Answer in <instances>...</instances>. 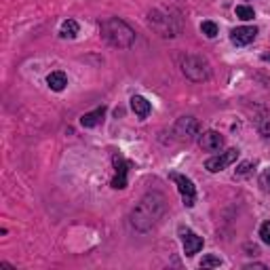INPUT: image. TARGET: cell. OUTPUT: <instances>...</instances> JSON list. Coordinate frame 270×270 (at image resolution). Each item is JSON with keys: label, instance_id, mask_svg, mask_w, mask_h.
Here are the masks:
<instances>
[{"label": "cell", "instance_id": "obj_18", "mask_svg": "<svg viewBox=\"0 0 270 270\" xmlns=\"http://www.w3.org/2000/svg\"><path fill=\"white\" fill-rule=\"evenodd\" d=\"M259 186H262L266 192H270V169H264L262 175H259Z\"/></svg>", "mask_w": 270, "mask_h": 270}, {"label": "cell", "instance_id": "obj_1", "mask_svg": "<svg viewBox=\"0 0 270 270\" xmlns=\"http://www.w3.org/2000/svg\"><path fill=\"white\" fill-rule=\"evenodd\" d=\"M163 213H165V196L161 192H150L131 211V226L139 232H146L161 219Z\"/></svg>", "mask_w": 270, "mask_h": 270}, {"label": "cell", "instance_id": "obj_8", "mask_svg": "<svg viewBox=\"0 0 270 270\" xmlns=\"http://www.w3.org/2000/svg\"><path fill=\"white\" fill-rule=\"evenodd\" d=\"M179 234H182V245H184V253L188 257L196 255L203 249V238L194 234L190 228H179Z\"/></svg>", "mask_w": 270, "mask_h": 270}, {"label": "cell", "instance_id": "obj_11", "mask_svg": "<svg viewBox=\"0 0 270 270\" xmlns=\"http://www.w3.org/2000/svg\"><path fill=\"white\" fill-rule=\"evenodd\" d=\"M131 108H133V112L139 116V118H146L150 114V110H152V106H150V102L146 97L142 95H133L131 97Z\"/></svg>", "mask_w": 270, "mask_h": 270}, {"label": "cell", "instance_id": "obj_5", "mask_svg": "<svg viewBox=\"0 0 270 270\" xmlns=\"http://www.w3.org/2000/svg\"><path fill=\"white\" fill-rule=\"evenodd\" d=\"M236 158H238V148H230V150H226L224 154L207 158V161H205V169H207V171H211V173L224 171V169H226L228 165H232Z\"/></svg>", "mask_w": 270, "mask_h": 270}, {"label": "cell", "instance_id": "obj_15", "mask_svg": "<svg viewBox=\"0 0 270 270\" xmlns=\"http://www.w3.org/2000/svg\"><path fill=\"white\" fill-rule=\"evenodd\" d=\"M236 17H238V19H243V22H249V19H253V17H255V13H253V9H251V7L238 5V7H236Z\"/></svg>", "mask_w": 270, "mask_h": 270}, {"label": "cell", "instance_id": "obj_3", "mask_svg": "<svg viewBox=\"0 0 270 270\" xmlns=\"http://www.w3.org/2000/svg\"><path fill=\"white\" fill-rule=\"evenodd\" d=\"M182 72L192 83H203L211 76V68H209L207 59L201 55H186L182 59Z\"/></svg>", "mask_w": 270, "mask_h": 270}, {"label": "cell", "instance_id": "obj_12", "mask_svg": "<svg viewBox=\"0 0 270 270\" xmlns=\"http://www.w3.org/2000/svg\"><path fill=\"white\" fill-rule=\"evenodd\" d=\"M47 85H49V89L51 91H64L66 89V85H68V76L64 74V72H51L47 76Z\"/></svg>", "mask_w": 270, "mask_h": 270}, {"label": "cell", "instance_id": "obj_14", "mask_svg": "<svg viewBox=\"0 0 270 270\" xmlns=\"http://www.w3.org/2000/svg\"><path fill=\"white\" fill-rule=\"evenodd\" d=\"M78 34V24L74 22V19H66V22L62 24V30H59V36L62 38H76Z\"/></svg>", "mask_w": 270, "mask_h": 270}, {"label": "cell", "instance_id": "obj_22", "mask_svg": "<svg viewBox=\"0 0 270 270\" xmlns=\"http://www.w3.org/2000/svg\"><path fill=\"white\" fill-rule=\"evenodd\" d=\"M262 59H264V62H270V55H262Z\"/></svg>", "mask_w": 270, "mask_h": 270}, {"label": "cell", "instance_id": "obj_2", "mask_svg": "<svg viewBox=\"0 0 270 270\" xmlns=\"http://www.w3.org/2000/svg\"><path fill=\"white\" fill-rule=\"evenodd\" d=\"M99 30H102V38L112 47L129 49L135 43V32L118 17H110V19H106V22H102Z\"/></svg>", "mask_w": 270, "mask_h": 270}, {"label": "cell", "instance_id": "obj_4", "mask_svg": "<svg viewBox=\"0 0 270 270\" xmlns=\"http://www.w3.org/2000/svg\"><path fill=\"white\" fill-rule=\"evenodd\" d=\"M169 177H171L173 182L177 184V190H179V194H182V203H184L188 209L194 207V203H196V188H194V184H192V179L186 177V175H182V173H171Z\"/></svg>", "mask_w": 270, "mask_h": 270}, {"label": "cell", "instance_id": "obj_20", "mask_svg": "<svg viewBox=\"0 0 270 270\" xmlns=\"http://www.w3.org/2000/svg\"><path fill=\"white\" fill-rule=\"evenodd\" d=\"M249 171H251V163H241V165H238V169H236L238 175H247Z\"/></svg>", "mask_w": 270, "mask_h": 270}, {"label": "cell", "instance_id": "obj_16", "mask_svg": "<svg viewBox=\"0 0 270 270\" xmlns=\"http://www.w3.org/2000/svg\"><path fill=\"white\" fill-rule=\"evenodd\" d=\"M198 266H201V268H219V266H222V259H219L217 255H205Z\"/></svg>", "mask_w": 270, "mask_h": 270}, {"label": "cell", "instance_id": "obj_21", "mask_svg": "<svg viewBox=\"0 0 270 270\" xmlns=\"http://www.w3.org/2000/svg\"><path fill=\"white\" fill-rule=\"evenodd\" d=\"M245 268H266V264H247Z\"/></svg>", "mask_w": 270, "mask_h": 270}, {"label": "cell", "instance_id": "obj_19", "mask_svg": "<svg viewBox=\"0 0 270 270\" xmlns=\"http://www.w3.org/2000/svg\"><path fill=\"white\" fill-rule=\"evenodd\" d=\"M259 236H262V241L266 245H270V222H264L259 226Z\"/></svg>", "mask_w": 270, "mask_h": 270}, {"label": "cell", "instance_id": "obj_13", "mask_svg": "<svg viewBox=\"0 0 270 270\" xmlns=\"http://www.w3.org/2000/svg\"><path fill=\"white\" fill-rule=\"evenodd\" d=\"M104 114H106V108H104V106L97 108V110H93V112H87V114H83V118H81V125L87 127V129H91V127H95V125L102 123Z\"/></svg>", "mask_w": 270, "mask_h": 270}, {"label": "cell", "instance_id": "obj_10", "mask_svg": "<svg viewBox=\"0 0 270 270\" xmlns=\"http://www.w3.org/2000/svg\"><path fill=\"white\" fill-rule=\"evenodd\" d=\"M198 146L207 152H219L224 148V137L217 131H205L201 137H198Z\"/></svg>", "mask_w": 270, "mask_h": 270}, {"label": "cell", "instance_id": "obj_9", "mask_svg": "<svg viewBox=\"0 0 270 270\" xmlns=\"http://www.w3.org/2000/svg\"><path fill=\"white\" fill-rule=\"evenodd\" d=\"M257 36V30L251 28V26H241V28H234L232 32H230V41H232L236 47H247L255 41Z\"/></svg>", "mask_w": 270, "mask_h": 270}, {"label": "cell", "instance_id": "obj_6", "mask_svg": "<svg viewBox=\"0 0 270 270\" xmlns=\"http://www.w3.org/2000/svg\"><path fill=\"white\" fill-rule=\"evenodd\" d=\"M112 163H114V167H116V175H114V179H112V188L123 190V188H127V173H129V169L133 167V163L127 161V158H125L121 152H114Z\"/></svg>", "mask_w": 270, "mask_h": 270}, {"label": "cell", "instance_id": "obj_7", "mask_svg": "<svg viewBox=\"0 0 270 270\" xmlns=\"http://www.w3.org/2000/svg\"><path fill=\"white\" fill-rule=\"evenodd\" d=\"M175 135L182 139V142H192L198 135V121L194 116H182L175 123Z\"/></svg>", "mask_w": 270, "mask_h": 270}, {"label": "cell", "instance_id": "obj_17", "mask_svg": "<svg viewBox=\"0 0 270 270\" xmlns=\"http://www.w3.org/2000/svg\"><path fill=\"white\" fill-rule=\"evenodd\" d=\"M201 32L207 36V38H215L217 36V26L213 22H203L201 24Z\"/></svg>", "mask_w": 270, "mask_h": 270}]
</instances>
